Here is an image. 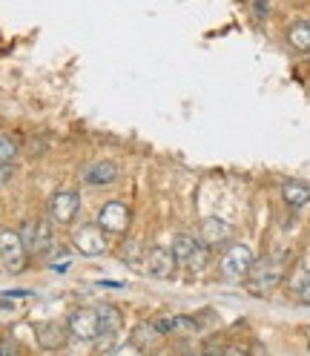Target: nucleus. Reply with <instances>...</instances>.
Here are the masks:
<instances>
[{"mask_svg":"<svg viewBox=\"0 0 310 356\" xmlns=\"http://www.w3.org/2000/svg\"><path fill=\"white\" fill-rule=\"evenodd\" d=\"M170 250H172L175 261H179V267L187 273H202L207 267V261H210V248L198 236H190V233L175 236Z\"/></svg>","mask_w":310,"mask_h":356,"instance_id":"f257e3e1","label":"nucleus"},{"mask_svg":"<svg viewBox=\"0 0 310 356\" xmlns=\"http://www.w3.org/2000/svg\"><path fill=\"white\" fill-rule=\"evenodd\" d=\"M17 236L24 241V248L29 250V256H49L55 248L52 218H26L17 227Z\"/></svg>","mask_w":310,"mask_h":356,"instance_id":"f03ea898","label":"nucleus"},{"mask_svg":"<svg viewBox=\"0 0 310 356\" xmlns=\"http://www.w3.org/2000/svg\"><path fill=\"white\" fill-rule=\"evenodd\" d=\"M284 270H282V261L273 259V256H264V259H256L250 273L245 276V287L253 293V296H268L276 291V284L282 282Z\"/></svg>","mask_w":310,"mask_h":356,"instance_id":"7ed1b4c3","label":"nucleus"},{"mask_svg":"<svg viewBox=\"0 0 310 356\" xmlns=\"http://www.w3.org/2000/svg\"><path fill=\"white\" fill-rule=\"evenodd\" d=\"M253 261H256V256H253V250L247 248V244H230V248L225 250V256H221V261H218L221 279L225 282H241L250 273Z\"/></svg>","mask_w":310,"mask_h":356,"instance_id":"20e7f679","label":"nucleus"},{"mask_svg":"<svg viewBox=\"0 0 310 356\" xmlns=\"http://www.w3.org/2000/svg\"><path fill=\"white\" fill-rule=\"evenodd\" d=\"M0 261L12 276H20L29 267V250L24 248L17 230H0Z\"/></svg>","mask_w":310,"mask_h":356,"instance_id":"39448f33","label":"nucleus"},{"mask_svg":"<svg viewBox=\"0 0 310 356\" xmlns=\"http://www.w3.org/2000/svg\"><path fill=\"white\" fill-rule=\"evenodd\" d=\"M95 225L106 233V236H124L132 225V210L124 202H104L98 210Z\"/></svg>","mask_w":310,"mask_h":356,"instance_id":"423d86ee","label":"nucleus"},{"mask_svg":"<svg viewBox=\"0 0 310 356\" xmlns=\"http://www.w3.org/2000/svg\"><path fill=\"white\" fill-rule=\"evenodd\" d=\"M47 213H49V218L55 221V225H63V227L75 225V218L81 213V195H78V190H58L49 198Z\"/></svg>","mask_w":310,"mask_h":356,"instance_id":"0eeeda50","label":"nucleus"},{"mask_svg":"<svg viewBox=\"0 0 310 356\" xmlns=\"http://www.w3.org/2000/svg\"><path fill=\"white\" fill-rule=\"evenodd\" d=\"M66 327H70V337H75L81 342H95L101 337L98 310L95 307H75L72 314L66 316Z\"/></svg>","mask_w":310,"mask_h":356,"instance_id":"6e6552de","label":"nucleus"},{"mask_svg":"<svg viewBox=\"0 0 310 356\" xmlns=\"http://www.w3.org/2000/svg\"><path fill=\"white\" fill-rule=\"evenodd\" d=\"M72 244H75V250L81 256H86V259H98L109 248L106 233L98 225H81V227H75L72 230Z\"/></svg>","mask_w":310,"mask_h":356,"instance_id":"1a4fd4ad","label":"nucleus"},{"mask_svg":"<svg viewBox=\"0 0 310 356\" xmlns=\"http://www.w3.org/2000/svg\"><path fill=\"white\" fill-rule=\"evenodd\" d=\"M233 236V227L230 221L218 218V216H207L198 221V238H202L207 248H221V244H227Z\"/></svg>","mask_w":310,"mask_h":356,"instance_id":"9d476101","label":"nucleus"},{"mask_svg":"<svg viewBox=\"0 0 310 356\" xmlns=\"http://www.w3.org/2000/svg\"><path fill=\"white\" fill-rule=\"evenodd\" d=\"M175 267H179V261H175L172 250H167V248H152L147 253V273L152 279H172Z\"/></svg>","mask_w":310,"mask_h":356,"instance_id":"9b49d317","label":"nucleus"},{"mask_svg":"<svg viewBox=\"0 0 310 356\" xmlns=\"http://www.w3.org/2000/svg\"><path fill=\"white\" fill-rule=\"evenodd\" d=\"M35 337H38V345L43 350H58L66 345V339H70V327L60 325V322H40L35 327Z\"/></svg>","mask_w":310,"mask_h":356,"instance_id":"f8f14e48","label":"nucleus"},{"mask_svg":"<svg viewBox=\"0 0 310 356\" xmlns=\"http://www.w3.org/2000/svg\"><path fill=\"white\" fill-rule=\"evenodd\" d=\"M98 325H101V337L104 339H109L113 342L115 337H118V330H121V322H124V316H121V310L113 305V302H101L98 307ZM98 337V339H101Z\"/></svg>","mask_w":310,"mask_h":356,"instance_id":"ddd939ff","label":"nucleus"},{"mask_svg":"<svg viewBox=\"0 0 310 356\" xmlns=\"http://www.w3.org/2000/svg\"><path fill=\"white\" fill-rule=\"evenodd\" d=\"M115 178H118V167H115V161H106V159L92 161L83 170V181L90 187H106V184H113Z\"/></svg>","mask_w":310,"mask_h":356,"instance_id":"4468645a","label":"nucleus"},{"mask_svg":"<svg viewBox=\"0 0 310 356\" xmlns=\"http://www.w3.org/2000/svg\"><path fill=\"white\" fill-rule=\"evenodd\" d=\"M282 198H284V204L291 210H302V207L310 204V184H304V181H284L282 184Z\"/></svg>","mask_w":310,"mask_h":356,"instance_id":"2eb2a0df","label":"nucleus"},{"mask_svg":"<svg viewBox=\"0 0 310 356\" xmlns=\"http://www.w3.org/2000/svg\"><path fill=\"white\" fill-rule=\"evenodd\" d=\"M287 43H291L299 55H310V24L307 20H296V24L287 29Z\"/></svg>","mask_w":310,"mask_h":356,"instance_id":"dca6fc26","label":"nucleus"},{"mask_svg":"<svg viewBox=\"0 0 310 356\" xmlns=\"http://www.w3.org/2000/svg\"><path fill=\"white\" fill-rule=\"evenodd\" d=\"M158 337H161V333L155 330V325H152V322H144V325H138L136 330H132V339H129V342H132V345H138V348L144 350V348H149Z\"/></svg>","mask_w":310,"mask_h":356,"instance_id":"f3484780","label":"nucleus"},{"mask_svg":"<svg viewBox=\"0 0 310 356\" xmlns=\"http://www.w3.org/2000/svg\"><path fill=\"white\" fill-rule=\"evenodd\" d=\"M307 279H310V264H296V270L291 273V279H287V287H291V291L293 293H299L302 291V287L307 284Z\"/></svg>","mask_w":310,"mask_h":356,"instance_id":"a211bd4d","label":"nucleus"},{"mask_svg":"<svg viewBox=\"0 0 310 356\" xmlns=\"http://www.w3.org/2000/svg\"><path fill=\"white\" fill-rule=\"evenodd\" d=\"M15 155H17V144H15V138H12V136H3V132H0V164L12 161Z\"/></svg>","mask_w":310,"mask_h":356,"instance_id":"6ab92c4d","label":"nucleus"},{"mask_svg":"<svg viewBox=\"0 0 310 356\" xmlns=\"http://www.w3.org/2000/svg\"><path fill=\"white\" fill-rule=\"evenodd\" d=\"M170 327H172V333H193L198 325H195L193 316H172L170 319Z\"/></svg>","mask_w":310,"mask_h":356,"instance_id":"aec40b11","label":"nucleus"},{"mask_svg":"<svg viewBox=\"0 0 310 356\" xmlns=\"http://www.w3.org/2000/svg\"><path fill=\"white\" fill-rule=\"evenodd\" d=\"M0 356H20V348L12 337H6L3 342H0Z\"/></svg>","mask_w":310,"mask_h":356,"instance_id":"412c9836","label":"nucleus"},{"mask_svg":"<svg viewBox=\"0 0 310 356\" xmlns=\"http://www.w3.org/2000/svg\"><path fill=\"white\" fill-rule=\"evenodd\" d=\"M109 356H144V350L138 348V345H121V348H115L113 353H109Z\"/></svg>","mask_w":310,"mask_h":356,"instance_id":"4be33fe9","label":"nucleus"},{"mask_svg":"<svg viewBox=\"0 0 310 356\" xmlns=\"http://www.w3.org/2000/svg\"><path fill=\"white\" fill-rule=\"evenodd\" d=\"M12 175H15V164H12V161L0 164V187L9 184V181H12Z\"/></svg>","mask_w":310,"mask_h":356,"instance_id":"5701e85b","label":"nucleus"},{"mask_svg":"<svg viewBox=\"0 0 310 356\" xmlns=\"http://www.w3.org/2000/svg\"><path fill=\"white\" fill-rule=\"evenodd\" d=\"M296 296H299V302H302V305H310V279H307V284L302 287V291H299Z\"/></svg>","mask_w":310,"mask_h":356,"instance_id":"b1692460","label":"nucleus"},{"mask_svg":"<svg viewBox=\"0 0 310 356\" xmlns=\"http://www.w3.org/2000/svg\"><path fill=\"white\" fill-rule=\"evenodd\" d=\"M253 9L259 12V17L268 15V3H264V0H253Z\"/></svg>","mask_w":310,"mask_h":356,"instance_id":"393cba45","label":"nucleus"},{"mask_svg":"<svg viewBox=\"0 0 310 356\" xmlns=\"http://www.w3.org/2000/svg\"><path fill=\"white\" fill-rule=\"evenodd\" d=\"M225 356H247V353L238 350V348H230V350H225Z\"/></svg>","mask_w":310,"mask_h":356,"instance_id":"a878e982","label":"nucleus"}]
</instances>
